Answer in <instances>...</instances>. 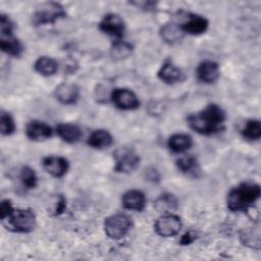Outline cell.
Instances as JSON below:
<instances>
[{"mask_svg":"<svg viewBox=\"0 0 261 261\" xmlns=\"http://www.w3.org/2000/svg\"><path fill=\"white\" fill-rule=\"evenodd\" d=\"M226 114L217 104H209L197 113L188 117V123L196 133L204 136L214 135L224 127Z\"/></svg>","mask_w":261,"mask_h":261,"instance_id":"cell-1","label":"cell"},{"mask_svg":"<svg viewBox=\"0 0 261 261\" xmlns=\"http://www.w3.org/2000/svg\"><path fill=\"white\" fill-rule=\"evenodd\" d=\"M261 195L260 186L256 182L246 181L232 188L226 200L227 208L230 211H247L258 201Z\"/></svg>","mask_w":261,"mask_h":261,"instance_id":"cell-2","label":"cell"},{"mask_svg":"<svg viewBox=\"0 0 261 261\" xmlns=\"http://www.w3.org/2000/svg\"><path fill=\"white\" fill-rule=\"evenodd\" d=\"M66 16L63 6L57 2H46L39 5L32 15L34 25L54 23L56 20Z\"/></svg>","mask_w":261,"mask_h":261,"instance_id":"cell-3","label":"cell"},{"mask_svg":"<svg viewBox=\"0 0 261 261\" xmlns=\"http://www.w3.org/2000/svg\"><path fill=\"white\" fill-rule=\"evenodd\" d=\"M7 228L14 232L28 233L34 230L37 224V218L32 209H16L6 218Z\"/></svg>","mask_w":261,"mask_h":261,"instance_id":"cell-4","label":"cell"},{"mask_svg":"<svg viewBox=\"0 0 261 261\" xmlns=\"http://www.w3.org/2000/svg\"><path fill=\"white\" fill-rule=\"evenodd\" d=\"M133 226L132 218L123 213L108 216L104 221V230L112 240H120L125 237Z\"/></svg>","mask_w":261,"mask_h":261,"instance_id":"cell-5","label":"cell"},{"mask_svg":"<svg viewBox=\"0 0 261 261\" xmlns=\"http://www.w3.org/2000/svg\"><path fill=\"white\" fill-rule=\"evenodd\" d=\"M114 170L116 172L128 173L138 168L140 164V156L134 149L129 147H122L114 153Z\"/></svg>","mask_w":261,"mask_h":261,"instance_id":"cell-6","label":"cell"},{"mask_svg":"<svg viewBox=\"0 0 261 261\" xmlns=\"http://www.w3.org/2000/svg\"><path fill=\"white\" fill-rule=\"evenodd\" d=\"M181 228L180 217L172 213H163L154 223V230L158 236L169 238L177 234Z\"/></svg>","mask_w":261,"mask_h":261,"instance_id":"cell-7","label":"cell"},{"mask_svg":"<svg viewBox=\"0 0 261 261\" xmlns=\"http://www.w3.org/2000/svg\"><path fill=\"white\" fill-rule=\"evenodd\" d=\"M111 101L120 110H135L140 107L138 96L132 90L125 88L114 89L111 93Z\"/></svg>","mask_w":261,"mask_h":261,"instance_id":"cell-8","label":"cell"},{"mask_svg":"<svg viewBox=\"0 0 261 261\" xmlns=\"http://www.w3.org/2000/svg\"><path fill=\"white\" fill-rule=\"evenodd\" d=\"M99 29L108 36L121 38L125 31V23L118 14L107 13L99 22Z\"/></svg>","mask_w":261,"mask_h":261,"instance_id":"cell-9","label":"cell"},{"mask_svg":"<svg viewBox=\"0 0 261 261\" xmlns=\"http://www.w3.org/2000/svg\"><path fill=\"white\" fill-rule=\"evenodd\" d=\"M197 79L203 84H213L220 76V68L217 62L212 60L202 61L196 70Z\"/></svg>","mask_w":261,"mask_h":261,"instance_id":"cell-10","label":"cell"},{"mask_svg":"<svg viewBox=\"0 0 261 261\" xmlns=\"http://www.w3.org/2000/svg\"><path fill=\"white\" fill-rule=\"evenodd\" d=\"M25 135L31 141L41 142L50 139L53 136V129L44 121L32 120L27 124Z\"/></svg>","mask_w":261,"mask_h":261,"instance_id":"cell-11","label":"cell"},{"mask_svg":"<svg viewBox=\"0 0 261 261\" xmlns=\"http://www.w3.org/2000/svg\"><path fill=\"white\" fill-rule=\"evenodd\" d=\"M44 169L54 177H62L66 174L69 163L62 156H47L43 159Z\"/></svg>","mask_w":261,"mask_h":261,"instance_id":"cell-12","label":"cell"},{"mask_svg":"<svg viewBox=\"0 0 261 261\" xmlns=\"http://www.w3.org/2000/svg\"><path fill=\"white\" fill-rule=\"evenodd\" d=\"M209 22L208 20L201 15L198 14H190L188 16V19L184 21L179 27L181 31L189 35L197 36L205 33L208 29Z\"/></svg>","mask_w":261,"mask_h":261,"instance_id":"cell-13","label":"cell"},{"mask_svg":"<svg viewBox=\"0 0 261 261\" xmlns=\"http://www.w3.org/2000/svg\"><path fill=\"white\" fill-rule=\"evenodd\" d=\"M55 98L62 104L72 105L75 104L80 98V89L73 84H61L54 92Z\"/></svg>","mask_w":261,"mask_h":261,"instance_id":"cell-14","label":"cell"},{"mask_svg":"<svg viewBox=\"0 0 261 261\" xmlns=\"http://www.w3.org/2000/svg\"><path fill=\"white\" fill-rule=\"evenodd\" d=\"M158 77L165 84L173 85L184 80L182 71L171 61L166 60L158 70Z\"/></svg>","mask_w":261,"mask_h":261,"instance_id":"cell-15","label":"cell"},{"mask_svg":"<svg viewBox=\"0 0 261 261\" xmlns=\"http://www.w3.org/2000/svg\"><path fill=\"white\" fill-rule=\"evenodd\" d=\"M121 203L127 210L142 211L146 206V197L142 191L129 190L122 195Z\"/></svg>","mask_w":261,"mask_h":261,"instance_id":"cell-16","label":"cell"},{"mask_svg":"<svg viewBox=\"0 0 261 261\" xmlns=\"http://www.w3.org/2000/svg\"><path fill=\"white\" fill-rule=\"evenodd\" d=\"M56 134L57 136L65 143L74 144L77 143L82 136V129L80 126L73 123H59L56 126Z\"/></svg>","mask_w":261,"mask_h":261,"instance_id":"cell-17","label":"cell"},{"mask_svg":"<svg viewBox=\"0 0 261 261\" xmlns=\"http://www.w3.org/2000/svg\"><path fill=\"white\" fill-rule=\"evenodd\" d=\"M87 144L93 149H106L113 144V137L107 129H96L89 136Z\"/></svg>","mask_w":261,"mask_h":261,"instance_id":"cell-18","label":"cell"},{"mask_svg":"<svg viewBox=\"0 0 261 261\" xmlns=\"http://www.w3.org/2000/svg\"><path fill=\"white\" fill-rule=\"evenodd\" d=\"M193 145V139L187 134H174L167 141L168 149L173 153H184Z\"/></svg>","mask_w":261,"mask_h":261,"instance_id":"cell-19","label":"cell"},{"mask_svg":"<svg viewBox=\"0 0 261 261\" xmlns=\"http://www.w3.org/2000/svg\"><path fill=\"white\" fill-rule=\"evenodd\" d=\"M0 47L4 53H6L10 56H13V57L21 56V54L24 51V48H23L21 42L18 39H16L15 37H13V35L1 37Z\"/></svg>","mask_w":261,"mask_h":261,"instance_id":"cell-20","label":"cell"},{"mask_svg":"<svg viewBox=\"0 0 261 261\" xmlns=\"http://www.w3.org/2000/svg\"><path fill=\"white\" fill-rule=\"evenodd\" d=\"M34 68L41 75L51 76L57 72L58 63L52 57L41 56L36 60V62L34 64Z\"/></svg>","mask_w":261,"mask_h":261,"instance_id":"cell-21","label":"cell"},{"mask_svg":"<svg viewBox=\"0 0 261 261\" xmlns=\"http://www.w3.org/2000/svg\"><path fill=\"white\" fill-rule=\"evenodd\" d=\"M177 169L190 176H198L200 172V166L197 159L193 156H184L176 160Z\"/></svg>","mask_w":261,"mask_h":261,"instance_id":"cell-22","label":"cell"},{"mask_svg":"<svg viewBox=\"0 0 261 261\" xmlns=\"http://www.w3.org/2000/svg\"><path fill=\"white\" fill-rule=\"evenodd\" d=\"M160 36L162 40L168 44H174L181 40L184 32L179 25L175 23H166L160 30Z\"/></svg>","mask_w":261,"mask_h":261,"instance_id":"cell-23","label":"cell"},{"mask_svg":"<svg viewBox=\"0 0 261 261\" xmlns=\"http://www.w3.org/2000/svg\"><path fill=\"white\" fill-rule=\"evenodd\" d=\"M242 136L245 140L253 142L261 138V123L258 119H249L242 128Z\"/></svg>","mask_w":261,"mask_h":261,"instance_id":"cell-24","label":"cell"},{"mask_svg":"<svg viewBox=\"0 0 261 261\" xmlns=\"http://www.w3.org/2000/svg\"><path fill=\"white\" fill-rule=\"evenodd\" d=\"M155 207L163 213H171L177 207V200L172 194H163L155 202Z\"/></svg>","mask_w":261,"mask_h":261,"instance_id":"cell-25","label":"cell"},{"mask_svg":"<svg viewBox=\"0 0 261 261\" xmlns=\"http://www.w3.org/2000/svg\"><path fill=\"white\" fill-rule=\"evenodd\" d=\"M133 51V46L124 41H116L110 50V54L113 59L120 60L126 58Z\"/></svg>","mask_w":261,"mask_h":261,"instance_id":"cell-26","label":"cell"},{"mask_svg":"<svg viewBox=\"0 0 261 261\" xmlns=\"http://www.w3.org/2000/svg\"><path fill=\"white\" fill-rule=\"evenodd\" d=\"M19 178L27 189H35L38 182V177L35 170L30 166H22Z\"/></svg>","mask_w":261,"mask_h":261,"instance_id":"cell-27","label":"cell"},{"mask_svg":"<svg viewBox=\"0 0 261 261\" xmlns=\"http://www.w3.org/2000/svg\"><path fill=\"white\" fill-rule=\"evenodd\" d=\"M0 127L3 136H10L15 132V123L12 116L5 111H1L0 114Z\"/></svg>","mask_w":261,"mask_h":261,"instance_id":"cell-28","label":"cell"},{"mask_svg":"<svg viewBox=\"0 0 261 261\" xmlns=\"http://www.w3.org/2000/svg\"><path fill=\"white\" fill-rule=\"evenodd\" d=\"M0 28H1V37L11 36L14 25L9 16L5 14H1L0 16Z\"/></svg>","mask_w":261,"mask_h":261,"instance_id":"cell-29","label":"cell"},{"mask_svg":"<svg viewBox=\"0 0 261 261\" xmlns=\"http://www.w3.org/2000/svg\"><path fill=\"white\" fill-rule=\"evenodd\" d=\"M15 209L12 206V203L10 200L5 199L2 200L0 203V217L4 221L6 218H8Z\"/></svg>","mask_w":261,"mask_h":261,"instance_id":"cell-30","label":"cell"},{"mask_svg":"<svg viewBox=\"0 0 261 261\" xmlns=\"http://www.w3.org/2000/svg\"><path fill=\"white\" fill-rule=\"evenodd\" d=\"M65 207H66V200L62 195H59L58 199H57V202L55 203L53 214L54 215H59V214L63 213Z\"/></svg>","mask_w":261,"mask_h":261,"instance_id":"cell-31","label":"cell"},{"mask_svg":"<svg viewBox=\"0 0 261 261\" xmlns=\"http://www.w3.org/2000/svg\"><path fill=\"white\" fill-rule=\"evenodd\" d=\"M197 239V233L193 230H188L187 232H185L180 239V244L184 246L190 245L192 244L195 240Z\"/></svg>","mask_w":261,"mask_h":261,"instance_id":"cell-32","label":"cell"}]
</instances>
